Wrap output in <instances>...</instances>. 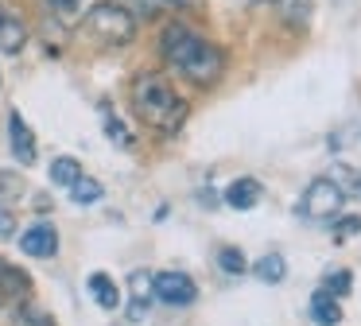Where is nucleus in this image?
Instances as JSON below:
<instances>
[{
	"instance_id": "393cba45",
	"label": "nucleus",
	"mask_w": 361,
	"mask_h": 326,
	"mask_svg": "<svg viewBox=\"0 0 361 326\" xmlns=\"http://www.w3.org/2000/svg\"><path fill=\"white\" fill-rule=\"evenodd\" d=\"M159 4H171V8H187L190 0H159Z\"/></svg>"
},
{
	"instance_id": "ddd939ff",
	"label": "nucleus",
	"mask_w": 361,
	"mask_h": 326,
	"mask_svg": "<svg viewBox=\"0 0 361 326\" xmlns=\"http://www.w3.org/2000/svg\"><path fill=\"white\" fill-rule=\"evenodd\" d=\"M311 318L319 326H338V322H342V303L319 287V291L311 295Z\"/></svg>"
},
{
	"instance_id": "f8f14e48",
	"label": "nucleus",
	"mask_w": 361,
	"mask_h": 326,
	"mask_svg": "<svg viewBox=\"0 0 361 326\" xmlns=\"http://www.w3.org/2000/svg\"><path fill=\"white\" fill-rule=\"evenodd\" d=\"M90 295H94V303L102 310H117L121 307V287L113 284V276H105V272H94V276L86 279Z\"/></svg>"
},
{
	"instance_id": "4be33fe9",
	"label": "nucleus",
	"mask_w": 361,
	"mask_h": 326,
	"mask_svg": "<svg viewBox=\"0 0 361 326\" xmlns=\"http://www.w3.org/2000/svg\"><path fill=\"white\" fill-rule=\"evenodd\" d=\"M361 233V214H338L334 217V241H350Z\"/></svg>"
},
{
	"instance_id": "7ed1b4c3",
	"label": "nucleus",
	"mask_w": 361,
	"mask_h": 326,
	"mask_svg": "<svg viewBox=\"0 0 361 326\" xmlns=\"http://www.w3.org/2000/svg\"><path fill=\"white\" fill-rule=\"evenodd\" d=\"M82 35L94 47H128L136 39V12L121 0H102L82 16Z\"/></svg>"
},
{
	"instance_id": "f257e3e1",
	"label": "nucleus",
	"mask_w": 361,
	"mask_h": 326,
	"mask_svg": "<svg viewBox=\"0 0 361 326\" xmlns=\"http://www.w3.org/2000/svg\"><path fill=\"white\" fill-rule=\"evenodd\" d=\"M159 54H164V62L175 74L195 82V85H218L221 74H226V54H221V47L210 43L206 35H198L195 28H187L179 20H171L159 31Z\"/></svg>"
},
{
	"instance_id": "20e7f679",
	"label": "nucleus",
	"mask_w": 361,
	"mask_h": 326,
	"mask_svg": "<svg viewBox=\"0 0 361 326\" xmlns=\"http://www.w3.org/2000/svg\"><path fill=\"white\" fill-rule=\"evenodd\" d=\"M342 206H345V191L330 175H319V179L307 183V191H303V198H299L295 210L307 222H334V217L342 214Z\"/></svg>"
},
{
	"instance_id": "423d86ee",
	"label": "nucleus",
	"mask_w": 361,
	"mask_h": 326,
	"mask_svg": "<svg viewBox=\"0 0 361 326\" xmlns=\"http://www.w3.org/2000/svg\"><path fill=\"white\" fill-rule=\"evenodd\" d=\"M20 248H24L27 256H35V260H51V256L59 253V229L51 222L27 225V229L20 233Z\"/></svg>"
},
{
	"instance_id": "1a4fd4ad",
	"label": "nucleus",
	"mask_w": 361,
	"mask_h": 326,
	"mask_svg": "<svg viewBox=\"0 0 361 326\" xmlns=\"http://www.w3.org/2000/svg\"><path fill=\"white\" fill-rule=\"evenodd\" d=\"M260 198H264V183L260 179L241 175L226 186V206H233V210H252V206H260Z\"/></svg>"
},
{
	"instance_id": "6ab92c4d",
	"label": "nucleus",
	"mask_w": 361,
	"mask_h": 326,
	"mask_svg": "<svg viewBox=\"0 0 361 326\" xmlns=\"http://www.w3.org/2000/svg\"><path fill=\"white\" fill-rule=\"evenodd\" d=\"M350 287H353V276H350L345 268H334V272H326V276H322V291L334 295V299L350 295Z\"/></svg>"
},
{
	"instance_id": "aec40b11",
	"label": "nucleus",
	"mask_w": 361,
	"mask_h": 326,
	"mask_svg": "<svg viewBox=\"0 0 361 326\" xmlns=\"http://www.w3.org/2000/svg\"><path fill=\"white\" fill-rule=\"evenodd\" d=\"M330 179H334V183L345 191V198H350V194H353V198H361V171H357V167H345V163H338Z\"/></svg>"
},
{
	"instance_id": "39448f33",
	"label": "nucleus",
	"mask_w": 361,
	"mask_h": 326,
	"mask_svg": "<svg viewBox=\"0 0 361 326\" xmlns=\"http://www.w3.org/2000/svg\"><path fill=\"white\" fill-rule=\"evenodd\" d=\"M152 295H156L159 303H167V307H190V303L198 299V284L187 276V272H156L152 276Z\"/></svg>"
},
{
	"instance_id": "4468645a",
	"label": "nucleus",
	"mask_w": 361,
	"mask_h": 326,
	"mask_svg": "<svg viewBox=\"0 0 361 326\" xmlns=\"http://www.w3.org/2000/svg\"><path fill=\"white\" fill-rule=\"evenodd\" d=\"M276 8H280V20L288 23V28H299V31H303L314 16V0H276Z\"/></svg>"
},
{
	"instance_id": "0eeeda50",
	"label": "nucleus",
	"mask_w": 361,
	"mask_h": 326,
	"mask_svg": "<svg viewBox=\"0 0 361 326\" xmlns=\"http://www.w3.org/2000/svg\"><path fill=\"white\" fill-rule=\"evenodd\" d=\"M8 144H12V155H16V163H24V167H32V163L39 159L35 132L27 128V121L20 116V109H12V113H8Z\"/></svg>"
},
{
	"instance_id": "6e6552de",
	"label": "nucleus",
	"mask_w": 361,
	"mask_h": 326,
	"mask_svg": "<svg viewBox=\"0 0 361 326\" xmlns=\"http://www.w3.org/2000/svg\"><path fill=\"white\" fill-rule=\"evenodd\" d=\"M32 295V276L0 256V303H24Z\"/></svg>"
},
{
	"instance_id": "9d476101",
	"label": "nucleus",
	"mask_w": 361,
	"mask_h": 326,
	"mask_svg": "<svg viewBox=\"0 0 361 326\" xmlns=\"http://www.w3.org/2000/svg\"><path fill=\"white\" fill-rule=\"evenodd\" d=\"M24 43H27L24 20L0 4V51H4V54H20V51H24Z\"/></svg>"
},
{
	"instance_id": "f03ea898",
	"label": "nucleus",
	"mask_w": 361,
	"mask_h": 326,
	"mask_svg": "<svg viewBox=\"0 0 361 326\" xmlns=\"http://www.w3.org/2000/svg\"><path fill=\"white\" fill-rule=\"evenodd\" d=\"M128 97H133L136 121L148 124L159 136H175V132L187 124V113H190L187 97H183L164 74H136Z\"/></svg>"
},
{
	"instance_id": "a211bd4d",
	"label": "nucleus",
	"mask_w": 361,
	"mask_h": 326,
	"mask_svg": "<svg viewBox=\"0 0 361 326\" xmlns=\"http://www.w3.org/2000/svg\"><path fill=\"white\" fill-rule=\"evenodd\" d=\"M218 268L226 272V276H245V272H249V260H245L241 248L226 245V248H218Z\"/></svg>"
},
{
	"instance_id": "b1692460",
	"label": "nucleus",
	"mask_w": 361,
	"mask_h": 326,
	"mask_svg": "<svg viewBox=\"0 0 361 326\" xmlns=\"http://www.w3.org/2000/svg\"><path fill=\"white\" fill-rule=\"evenodd\" d=\"M20 326H55V318L51 315H43L39 307H35V303H20Z\"/></svg>"
},
{
	"instance_id": "412c9836",
	"label": "nucleus",
	"mask_w": 361,
	"mask_h": 326,
	"mask_svg": "<svg viewBox=\"0 0 361 326\" xmlns=\"http://www.w3.org/2000/svg\"><path fill=\"white\" fill-rule=\"evenodd\" d=\"M102 121H105V132H109V136H113V140H117V144H121V147H133V132H128V128H125V124H121V121H117V116H113V109H109V105H105V109H102Z\"/></svg>"
},
{
	"instance_id": "9b49d317",
	"label": "nucleus",
	"mask_w": 361,
	"mask_h": 326,
	"mask_svg": "<svg viewBox=\"0 0 361 326\" xmlns=\"http://www.w3.org/2000/svg\"><path fill=\"white\" fill-rule=\"evenodd\" d=\"M128 287H133L128 322H140V318L148 315V303H152V276H148V272H133V276H128Z\"/></svg>"
},
{
	"instance_id": "2eb2a0df",
	"label": "nucleus",
	"mask_w": 361,
	"mask_h": 326,
	"mask_svg": "<svg viewBox=\"0 0 361 326\" xmlns=\"http://www.w3.org/2000/svg\"><path fill=\"white\" fill-rule=\"evenodd\" d=\"M252 276H257L260 284H283V276H288V260H283L280 253H268V256H260V260L252 264Z\"/></svg>"
},
{
	"instance_id": "f3484780",
	"label": "nucleus",
	"mask_w": 361,
	"mask_h": 326,
	"mask_svg": "<svg viewBox=\"0 0 361 326\" xmlns=\"http://www.w3.org/2000/svg\"><path fill=\"white\" fill-rule=\"evenodd\" d=\"M66 191H71V198L78 202V206H90V202H97L105 194L102 183H97V179H90V175H78L71 186H66Z\"/></svg>"
},
{
	"instance_id": "5701e85b",
	"label": "nucleus",
	"mask_w": 361,
	"mask_h": 326,
	"mask_svg": "<svg viewBox=\"0 0 361 326\" xmlns=\"http://www.w3.org/2000/svg\"><path fill=\"white\" fill-rule=\"evenodd\" d=\"M47 8L59 16L63 23H74L82 16V8H86V0H47Z\"/></svg>"
},
{
	"instance_id": "dca6fc26",
	"label": "nucleus",
	"mask_w": 361,
	"mask_h": 326,
	"mask_svg": "<svg viewBox=\"0 0 361 326\" xmlns=\"http://www.w3.org/2000/svg\"><path fill=\"white\" fill-rule=\"evenodd\" d=\"M78 175H82V163L74 159V155H59V159H51V183L55 186H71Z\"/></svg>"
}]
</instances>
